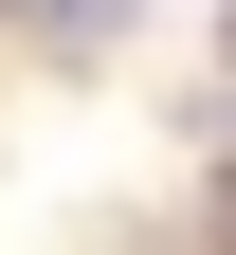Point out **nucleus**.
<instances>
[{
  "label": "nucleus",
  "instance_id": "nucleus-1",
  "mask_svg": "<svg viewBox=\"0 0 236 255\" xmlns=\"http://www.w3.org/2000/svg\"><path fill=\"white\" fill-rule=\"evenodd\" d=\"M0 37H37V55H109L127 0H0Z\"/></svg>",
  "mask_w": 236,
  "mask_h": 255
}]
</instances>
